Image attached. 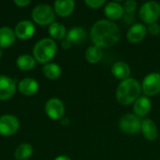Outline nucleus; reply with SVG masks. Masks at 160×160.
Masks as SVG:
<instances>
[{
    "mask_svg": "<svg viewBox=\"0 0 160 160\" xmlns=\"http://www.w3.org/2000/svg\"><path fill=\"white\" fill-rule=\"evenodd\" d=\"M90 38L93 43L103 49L115 45L121 38L119 26L110 20H99L96 22L90 30Z\"/></svg>",
    "mask_w": 160,
    "mask_h": 160,
    "instance_id": "1",
    "label": "nucleus"
},
{
    "mask_svg": "<svg viewBox=\"0 0 160 160\" xmlns=\"http://www.w3.org/2000/svg\"><path fill=\"white\" fill-rule=\"evenodd\" d=\"M142 93V85L134 78H128L122 81L116 89L117 101L125 106L134 103Z\"/></svg>",
    "mask_w": 160,
    "mask_h": 160,
    "instance_id": "2",
    "label": "nucleus"
},
{
    "mask_svg": "<svg viewBox=\"0 0 160 160\" xmlns=\"http://www.w3.org/2000/svg\"><path fill=\"white\" fill-rule=\"evenodd\" d=\"M57 44L52 38H42L33 48V55L37 62L41 64L49 63L56 54Z\"/></svg>",
    "mask_w": 160,
    "mask_h": 160,
    "instance_id": "3",
    "label": "nucleus"
},
{
    "mask_svg": "<svg viewBox=\"0 0 160 160\" xmlns=\"http://www.w3.org/2000/svg\"><path fill=\"white\" fill-rule=\"evenodd\" d=\"M32 18L39 25H51L54 22L55 11L48 4H39L33 8Z\"/></svg>",
    "mask_w": 160,
    "mask_h": 160,
    "instance_id": "4",
    "label": "nucleus"
},
{
    "mask_svg": "<svg viewBox=\"0 0 160 160\" xmlns=\"http://www.w3.org/2000/svg\"><path fill=\"white\" fill-rule=\"evenodd\" d=\"M139 15L141 20L148 25L157 22L160 17V5L156 1L145 2L141 7Z\"/></svg>",
    "mask_w": 160,
    "mask_h": 160,
    "instance_id": "5",
    "label": "nucleus"
},
{
    "mask_svg": "<svg viewBox=\"0 0 160 160\" xmlns=\"http://www.w3.org/2000/svg\"><path fill=\"white\" fill-rule=\"evenodd\" d=\"M142 119L137 116L135 113H127L123 115L119 120L120 129L129 135H135L142 128Z\"/></svg>",
    "mask_w": 160,
    "mask_h": 160,
    "instance_id": "6",
    "label": "nucleus"
},
{
    "mask_svg": "<svg viewBox=\"0 0 160 160\" xmlns=\"http://www.w3.org/2000/svg\"><path fill=\"white\" fill-rule=\"evenodd\" d=\"M142 92L146 97L157 96L160 93V73H149L142 82Z\"/></svg>",
    "mask_w": 160,
    "mask_h": 160,
    "instance_id": "7",
    "label": "nucleus"
},
{
    "mask_svg": "<svg viewBox=\"0 0 160 160\" xmlns=\"http://www.w3.org/2000/svg\"><path fill=\"white\" fill-rule=\"evenodd\" d=\"M20 128V122L17 117L11 114L0 116V134L2 136H12Z\"/></svg>",
    "mask_w": 160,
    "mask_h": 160,
    "instance_id": "8",
    "label": "nucleus"
},
{
    "mask_svg": "<svg viewBox=\"0 0 160 160\" xmlns=\"http://www.w3.org/2000/svg\"><path fill=\"white\" fill-rule=\"evenodd\" d=\"M45 112L49 118L59 120L65 114V105L63 101L57 98H50L45 104Z\"/></svg>",
    "mask_w": 160,
    "mask_h": 160,
    "instance_id": "9",
    "label": "nucleus"
},
{
    "mask_svg": "<svg viewBox=\"0 0 160 160\" xmlns=\"http://www.w3.org/2000/svg\"><path fill=\"white\" fill-rule=\"evenodd\" d=\"M15 93L16 84L14 81L6 75H0V100L10 99Z\"/></svg>",
    "mask_w": 160,
    "mask_h": 160,
    "instance_id": "10",
    "label": "nucleus"
},
{
    "mask_svg": "<svg viewBox=\"0 0 160 160\" xmlns=\"http://www.w3.org/2000/svg\"><path fill=\"white\" fill-rule=\"evenodd\" d=\"M14 33L16 38L22 40L29 39L35 34V24L31 21L22 20L16 24Z\"/></svg>",
    "mask_w": 160,
    "mask_h": 160,
    "instance_id": "11",
    "label": "nucleus"
},
{
    "mask_svg": "<svg viewBox=\"0 0 160 160\" xmlns=\"http://www.w3.org/2000/svg\"><path fill=\"white\" fill-rule=\"evenodd\" d=\"M147 35V27L143 23L132 24L127 32V38L130 43H139L142 41Z\"/></svg>",
    "mask_w": 160,
    "mask_h": 160,
    "instance_id": "12",
    "label": "nucleus"
},
{
    "mask_svg": "<svg viewBox=\"0 0 160 160\" xmlns=\"http://www.w3.org/2000/svg\"><path fill=\"white\" fill-rule=\"evenodd\" d=\"M105 16L110 21H116L125 16L124 7L118 2H109L106 3L104 8Z\"/></svg>",
    "mask_w": 160,
    "mask_h": 160,
    "instance_id": "13",
    "label": "nucleus"
},
{
    "mask_svg": "<svg viewBox=\"0 0 160 160\" xmlns=\"http://www.w3.org/2000/svg\"><path fill=\"white\" fill-rule=\"evenodd\" d=\"M152 109V102L150 98L146 96L140 97L134 103H133V111L135 114L139 117L146 116Z\"/></svg>",
    "mask_w": 160,
    "mask_h": 160,
    "instance_id": "14",
    "label": "nucleus"
},
{
    "mask_svg": "<svg viewBox=\"0 0 160 160\" xmlns=\"http://www.w3.org/2000/svg\"><path fill=\"white\" fill-rule=\"evenodd\" d=\"M66 38L71 43V45H81L87 38L86 30L81 26H75L68 31Z\"/></svg>",
    "mask_w": 160,
    "mask_h": 160,
    "instance_id": "15",
    "label": "nucleus"
},
{
    "mask_svg": "<svg viewBox=\"0 0 160 160\" xmlns=\"http://www.w3.org/2000/svg\"><path fill=\"white\" fill-rule=\"evenodd\" d=\"M38 82L33 78H24L18 83V90L23 96H33L38 91Z\"/></svg>",
    "mask_w": 160,
    "mask_h": 160,
    "instance_id": "16",
    "label": "nucleus"
},
{
    "mask_svg": "<svg viewBox=\"0 0 160 160\" xmlns=\"http://www.w3.org/2000/svg\"><path fill=\"white\" fill-rule=\"evenodd\" d=\"M75 8L73 0H57L54 2L53 9L55 13L61 17H68Z\"/></svg>",
    "mask_w": 160,
    "mask_h": 160,
    "instance_id": "17",
    "label": "nucleus"
},
{
    "mask_svg": "<svg viewBox=\"0 0 160 160\" xmlns=\"http://www.w3.org/2000/svg\"><path fill=\"white\" fill-rule=\"evenodd\" d=\"M141 131H142L143 137L149 142L155 141L158 135V127L155 124V122L151 119H143L142 120Z\"/></svg>",
    "mask_w": 160,
    "mask_h": 160,
    "instance_id": "18",
    "label": "nucleus"
},
{
    "mask_svg": "<svg viewBox=\"0 0 160 160\" xmlns=\"http://www.w3.org/2000/svg\"><path fill=\"white\" fill-rule=\"evenodd\" d=\"M112 73L115 78L124 81V80H127L129 78V76L131 74V68L128 66V64H127L126 62L118 61L112 65Z\"/></svg>",
    "mask_w": 160,
    "mask_h": 160,
    "instance_id": "19",
    "label": "nucleus"
},
{
    "mask_svg": "<svg viewBox=\"0 0 160 160\" xmlns=\"http://www.w3.org/2000/svg\"><path fill=\"white\" fill-rule=\"evenodd\" d=\"M16 36L14 30L4 26L0 28V48H8L15 42Z\"/></svg>",
    "mask_w": 160,
    "mask_h": 160,
    "instance_id": "20",
    "label": "nucleus"
},
{
    "mask_svg": "<svg viewBox=\"0 0 160 160\" xmlns=\"http://www.w3.org/2000/svg\"><path fill=\"white\" fill-rule=\"evenodd\" d=\"M84 56L88 63L98 64V62L101 61V59L103 57V52H102L101 48H99L96 45H93V46H90L86 50Z\"/></svg>",
    "mask_w": 160,
    "mask_h": 160,
    "instance_id": "21",
    "label": "nucleus"
},
{
    "mask_svg": "<svg viewBox=\"0 0 160 160\" xmlns=\"http://www.w3.org/2000/svg\"><path fill=\"white\" fill-rule=\"evenodd\" d=\"M49 34L52 38V39L56 40H63L66 38L68 31L65 25L59 22H52L49 25Z\"/></svg>",
    "mask_w": 160,
    "mask_h": 160,
    "instance_id": "22",
    "label": "nucleus"
},
{
    "mask_svg": "<svg viewBox=\"0 0 160 160\" xmlns=\"http://www.w3.org/2000/svg\"><path fill=\"white\" fill-rule=\"evenodd\" d=\"M36 62L37 61L34 58V56H31L29 54H22L17 58L16 65L21 70L28 71V70H31L35 68Z\"/></svg>",
    "mask_w": 160,
    "mask_h": 160,
    "instance_id": "23",
    "label": "nucleus"
},
{
    "mask_svg": "<svg viewBox=\"0 0 160 160\" xmlns=\"http://www.w3.org/2000/svg\"><path fill=\"white\" fill-rule=\"evenodd\" d=\"M43 74L51 80H56L61 76L62 70L59 65L55 63H47L42 68Z\"/></svg>",
    "mask_w": 160,
    "mask_h": 160,
    "instance_id": "24",
    "label": "nucleus"
},
{
    "mask_svg": "<svg viewBox=\"0 0 160 160\" xmlns=\"http://www.w3.org/2000/svg\"><path fill=\"white\" fill-rule=\"evenodd\" d=\"M33 154V146L30 143H22L20 144L15 152H14V157L17 160H25L29 158Z\"/></svg>",
    "mask_w": 160,
    "mask_h": 160,
    "instance_id": "25",
    "label": "nucleus"
},
{
    "mask_svg": "<svg viewBox=\"0 0 160 160\" xmlns=\"http://www.w3.org/2000/svg\"><path fill=\"white\" fill-rule=\"evenodd\" d=\"M123 7H124V10L126 14H134L135 11L137 10L138 4L134 0H128L124 3Z\"/></svg>",
    "mask_w": 160,
    "mask_h": 160,
    "instance_id": "26",
    "label": "nucleus"
},
{
    "mask_svg": "<svg viewBox=\"0 0 160 160\" xmlns=\"http://www.w3.org/2000/svg\"><path fill=\"white\" fill-rule=\"evenodd\" d=\"M85 4L89 8L97 9L106 5V1L105 0H85Z\"/></svg>",
    "mask_w": 160,
    "mask_h": 160,
    "instance_id": "27",
    "label": "nucleus"
},
{
    "mask_svg": "<svg viewBox=\"0 0 160 160\" xmlns=\"http://www.w3.org/2000/svg\"><path fill=\"white\" fill-rule=\"evenodd\" d=\"M147 32L152 36H158L160 34V25L158 22H154L148 25Z\"/></svg>",
    "mask_w": 160,
    "mask_h": 160,
    "instance_id": "28",
    "label": "nucleus"
},
{
    "mask_svg": "<svg viewBox=\"0 0 160 160\" xmlns=\"http://www.w3.org/2000/svg\"><path fill=\"white\" fill-rule=\"evenodd\" d=\"M31 3L30 0H14V4L20 8H24Z\"/></svg>",
    "mask_w": 160,
    "mask_h": 160,
    "instance_id": "29",
    "label": "nucleus"
},
{
    "mask_svg": "<svg viewBox=\"0 0 160 160\" xmlns=\"http://www.w3.org/2000/svg\"><path fill=\"white\" fill-rule=\"evenodd\" d=\"M125 22L127 23H132L135 21V17L134 14H125Z\"/></svg>",
    "mask_w": 160,
    "mask_h": 160,
    "instance_id": "30",
    "label": "nucleus"
},
{
    "mask_svg": "<svg viewBox=\"0 0 160 160\" xmlns=\"http://www.w3.org/2000/svg\"><path fill=\"white\" fill-rule=\"evenodd\" d=\"M61 46H62V48H63V49L68 50V49H69L72 45H71V43H70L67 38H65V39H63V40H62Z\"/></svg>",
    "mask_w": 160,
    "mask_h": 160,
    "instance_id": "31",
    "label": "nucleus"
},
{
    "mask_svg": "<svg viewBox=\"0 0 160 160\" xmlns=\"http://www.w3.org/2000/svg\"><path fill=\"white\" fill-rule=\"evenodd\" d=\"M54 160H71L68 156H64V155H62V156H58Z\"/></svg>",
    "mask_w": 160,
    "mask_h": 160,
    "instance_id": "32",
    "label": "nucleus"
},
{
    "mask_svg": "<svg viewBox=\"0 0 160 160\" xmlns=\"http://www.w3.org/2000/svg\"><path fill=\"white\" fill-rule=\"evenodd\" d=\"M1 56H2V51L0 50V57H1Z\"/></svg>",
    "mask_w": 160,
    "mask_h": 160,
    "instance_id": "33",
    "label": "nucleus"
}]
</instances>
